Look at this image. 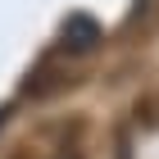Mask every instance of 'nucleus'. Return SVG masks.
<instances>
[{
  "label": "nucleus",
  "instance_id": "nucleus-1",
  "mask_svg": "<svg viewBox=\"0 0 159 159\" xmlns=\"http://www.w3.org/2000/svg\"><path fill=\"white\" fill-rule=\"evenodd\" d=\"M73 27H86V41H96V23H91V18H86V23H82V18H73ZM77 46H82V32L68 37V50H77Z\"/></svg>",
  "mask_w": 159,
  "mask_h": 159
}]
</instances>
